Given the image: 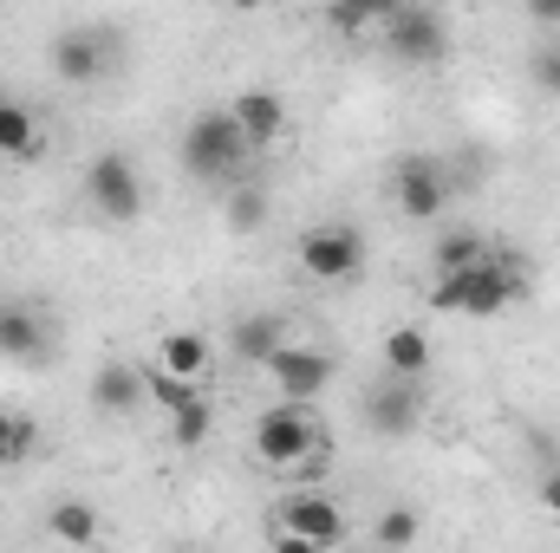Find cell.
<instances>
[{"mask_svg": "<svg viewBox=\"0 0 560 553\" xmlns=\"http://www.w3.org/2000/svg\"><path fill=\"white\" fill-rule=\"evenodd\" d=\"M482 255H489V242L476 228H443L436 248H430V268H436V280H450V274H469Z\"/></svg>", "mask_w": 560, "mask_h": 553, "instance_id": "cell-19", "label": "cell"}, {"mask_svg": "<svg viewBox=\"0 0 560 553\" xmlns=\"http://www.w3.org/2000/svg\"><path fill=\"white\" fill-rule=\"evenodd\" d=\"M423 372H430V339H423L418 326H398V332H385V378L423 385Z\"/></svg>", "mask_w": 560, "mask_h": 553, "instance_id": "cell-17", "label": "cell"}, {"mask_svg": "<svg viewBox=\"0 0 560 553\" xmlns=\"http://www.w3.org/2000/svg\"><path fill=\"white\" fill-rule=\"evenodd\" d=\"M0 358H13V365H46V358H52V326H46V313L0 299Z\"/></svg>", "mask_w": 560, "mask_h": 553, "instance_id": "cell-12", "label": "cell"}, {"mask_svg": "<svg viewBox=\"0 0 560 553\" xmlns=\"http://www.w3.org/2000/svg\"><path fill=\"white\" fill-rule=\"evenodd\" d=\"M0 156H13V163H33L39 156V118L13 92H0Z\"/></svg>", "mask_w": 560, "mask_h": 553, "instance_id": "cell-16", "label": "cell"}, {"mask_svg": "<svg viewBox=\"0 0 560 553\" xmlns=\"http://www.w3.org/2000/svg\"><path fill=\"white\" fill-rule=\"evenodd\" d=\"M156 365H163L170 378H196V372L209 365V339H202V332H170V339L156 345Z\"/></svg>", "mask_w": 560, "mask_h": 553, "instance_id": "cell-21", "label": "cell"}, {"mask_svg": "<svg viewBox=\"0 0 560 553\" xmlns=\"http://www.w3.org/2000/svg\"><path fill=\"white\" fill-rule=\"evenodd\" d=\"M229 118L242 125L248 150H268V143H280V131H287V105H280V92H268V85L235 92V98H229Z\"/></svg>", "mask_w": 560, "mask_h": 553, "instance_id": "cell-13", "label": "cell"}, {"mask_svg": "<svg viewBox=\"0 0 560 553\" xmlns=\"http://www.w3.org/2000/svg\"><path fill=\"white\" fill-rule=\"evenodd\" d=\"M46 528H52V541H66V548H92L105 521H98V508H92V502L66 495V502H52V508H46Z\"/></svg>", "mask_w": 560, "mask_h": 553, "instance_id": "cell-18", "label": "cell"}, {"mask_svg": "<svg viewBox=\"0 0 560 553\" xmlns=\"http://www.w3.org/2000/svg\"><path fill=\"white\" fill-rule=\"evenodd\" d=\"M418 508H405V502H398V508H385V515H378V528H372V541H378V553H398V548H411V541H418Z\"/></svg>", "mask_w": 560, "mask_h": 553, "instance_id": "cell-22", "label": "cell"}, {"mask_svg": "<svg viewBox=\"0 0 560 553\" xmlns=\"http://www.w3.org/2000/svg\"><path fill=\"white\" fill-rule=\"evenodd\" d=\"M7 443H13V411H0V462H7Z\"/></svg>", "mask_w": 560, "mask_h": 553, "instance_id": "cell-30", "label": "cell"}, {"mask_svg": "<svg viewBox=\"0 0 560 553\" xmlns=\"http://www.w3.org/2000/svg\"><path fill=\"white\" fill-rule=\"evenodd\" d=\"M268 378L280 385V404H313L326 385H332V358L319 352V345H280L275 358H268Z\"/></svg>", "mask_w": 560, "mask_h": 553, "instance_id": "cell-10", "label": "cell"}, {"mask_svg": "<svg viewBox=\"0 0 560 553\" xmlns=\"http://www.w3.org/2000/svg\"><path fill=\"white\" fill-rule=\"evenodd\" d=\"M85 202L105 215V222H138L143 215V169L125 150H98L85 163Z\"/></svg>", "mask_w": 560, "mask_h": 553, "instance_id": "cell-5", "label": "cell"}, {"mask_svg": "<svg viewBox=\"0 0 560 553\" xmlns=\"http://www.w3.org/2000/svg\"><path fill=\"white\" fill-rule=\"evenodd\" d=\"M275 528L280 534L313 541V548H339V541H346V508H339L332 495L306 489V495H287V502L275 508Z\"/></svg>", "mask_w": 560, "mask_h": 553, "instance_id": "cell-9", "label": "cell"}, {"mask_svg": "<svg viewBox=\"0 0 560 553\" xmlns=\"http://www.w3.org/2000/svg\"><path fill=\"white\" fill-rule=\"evenodd\" d=\"M112 46L118 39L105 26H66V33H52V72L66 85H98L112 66Z\"/></svg>", "mask_w": 560, "mask_h": 553, "instance_id": "cell-8", "label": "cell"}, {"mask_svg": "<svg viewBox=\"0 0 560 553\" xmlns=\"http://www.w3.org/2000/svg\"><path fill=\"white\" fill-rule=\"evenodd\" d=\"M170 436H176V449H202V436H209V404H202V398L183 404V411L170 416Z\"/></svg>", "mask_w": 560, "mask_h": 553, "instance_id": "cell-24", "label": "cell"}, {"mask_svg": "<svg viewBox=\"0 0 560 553\" xmlns=\"http://www.w3.org/2000/svg\"><path fill=\"white\" fill-rule=\"evenodd\" d=\"M528 79H535L548 98H560V46H535V59H528Z\"/></svg>", "mask_w": 560, "mask_h": 553, "instance_id": "cell-26", "label": "cell"}, {"mask_svg": "<svg viewBox=\"0 0 560 553\" xmlns=\"http://www.w3.org/2000/svg\"><path fill=\"white\" fill-rule=\"evenodd\" d=\"M392 189H398V215L405 222H436L443 202H450V163L430 156V150H405L398 169H392Z\"/></svg>", "mask_w": 560, "mask_h": 553, "instance_id": "cell-7", "label": "cell"}, {"mask_svg": "<svg viewBox=\"0 0 560 553\" xmlns=\"http://www.w3.org/2000/svg\"><path fill=\"white\" fill-rule=\"evenodd\" d=\"M326 26H339V33H365V26H372V33H378V26H385V0H378V7H332Z\"/></svg>", "mask_w": 560, "mask_h": 553, "instance_id": "cell-25", "label": "cell"}, {"mask_svg": "<svg viewBox=\"0 0 560 553\" xmlns=\"http://www.w3.org/2000/svg\"><path fill=\"white\" fill-rule=\"evenodd\" d=\"M143 398H150V404H163L170 416L183 411V404H196V391H189V378H170L163 365H143Z\"/></svg>", "mask_w": 560, "mask_h": 553, "instance_id": "cell-23", "label": "cell"}, {"mask_svg": "<svg viewBox=\"0 0 560 553\" xmlns=\"http://www.w3.org/2000/svg\"><path fill=\"white\" fill-rule=\"evenodd\" d=\"M268 548L275 553H326V548H313V541H300V534H280V528H268Z\"/></svg>", "mask_w": 560, "mask_h": 553, "instance_id": "cell-28", "label": "cell"}, {"mask_svg": "<svg viewBox=\"0 0 560 553\" xmlns=\"http://www.w3.org/2000/svg\"><path fill=\"white\" fill-rule=\"evenodd\" d=\"M522 255L515 248H489L469 274H450L430 286V306L436 313H463V319H495V313H509L515 299H522Z\"/></svg>", "mask_w": 560, "mask_h": 553, "instance_id": "cell-1", "label": "cell"}, {"mask_svg": "<svg viewBox=\"0 0 560 553\" xmlns=\"http://www.w3.org/2000/svg\"><path fill=\"white\" fill-rule=\"evenodd\" d=\"M39 449V423L33 416H13V443H7V462H26Z\"/></svg>", "mask_w": 560, "mask_h": 553, "instance_id": "cell-27", "label": "cell"}, {"mask_svg": "<svg viewBox=\"0 0 560 553\" xmlns=\"http://www.w3.org/2000/svg\"><path fill=\"white\" fill-rule=\"evenodd\" d=\"M248 156H255V150L242 138V125L229 118V105H209V111L189 118V131H183V169H189V183L235 189L242 169H248Z\"/></svg>", "mask_w": 560, "mask_h": 553, "instance_id": "cell-2", "label": "cell"}, {"mask_svg": "<svg viewBox=\"0 0 560 553\" xmlns=\"http://www.w3.org/2000/svg\"><path fill=\"white\" fill-rule=\"evenodd\" d=\"M378 39L398 66H443L450 59V20L436 7H385Z\"/></svg>", "mask_w": 560, "mask_h": 553, "instance_id": "cell-4", "label": "cell"}, {"mask_svg": "<svg viewBox=\"0 0 560 553\" xmlns=\"http://www.w3.org/2000/svg\"><path fill=\"white\" fill-rule=\"evenodd\" d=\"M319 449H326V430H319L313 404H275V411L255 423V456H261L268 469H300V462H313Z\"/></svg>", "mask_w": 560, "mask_h": 553, "instance_id": "cell-3", "label": "cell"}, {"mask_svg": "<svg viewBox=\"0 0 560 553\" xmlns=\"http://www.w3.org/2000/svg\"><path fill=\"white\" fill-rule=\"evenodd\" d=\"M423 423V385H405V378H378L365 391V430L372 436H411Z\"/></svg>", "mask_w": 560, "mask_h": 553, "instance_id": "cell-11", "label": "cell"}, {"mask_svg": "<svg viewBox=\"0 0 560 553\" xmlns=\"http://www.w3.org/2000/svg\"><path fill=\"white\" fill-rule=\"evenodd\" d=\"M92 404L105 416H131L143 404V365H125V358L98 365V372H92Z\"/></svg>", "mask_w": 560, "mask_h": 553, "instance_id": "cell-15", "label": "cell"}, {"mask_svg": "<svg viewBox=\"0 0 560 553\" xmlns=\"http://www.w3.org/2000/svg\"><path fill=\"white\" fill-rule=\"evenodd\" d=\"M300 274L306 280H359L365 274V235L352 222H319L300 235Z\"/></svg>", "mask_w": 560, "mask_h": 553, "instance_id": "cell-6", "label": "cell"}, {"mask_svg": "<svg viewBox=\"0 0 560 553\" xmlns=\"http://www.w3.org/2000/svg\"><path fill=\"white\" fill-rule=\"evenodd\" d=\"M541 502H548V508H555V515H560V469H555V475H548V482H541Z\"/></svg>", "mask_w": 560, "mask_h": 553, "instance_id": "cell-29", "label": "cell"}, {"mask_svg": "<svg viewBox=\"0 0 560 553\" xmlns=\"http://www.w3.org/2000/svg\"><path fill=\"white\" fill-rule=\"evenodd\" d=\"M280 345H287V319H280V313H242V319L229 326V352H235L242 365H268Z\"/></svg>", "mask_w": 560, "mask_h": 553, "instance_id": "cell-14", "label": "cell"}, {"mask_svg": "<svg viewBox=\"0 0 560 553\" xmlns=\"http://www.w3.org/2000/svg\"><path fill=\"white\" fill-rule=\"evenodd\" d=\"M268 189L261 183H235V189H222V215H229V228L235 235H255V228H268Z\"/></svg>", "mask_w": 560, "mask_h": 553, "instance_id": "cell-20", "label": "cell"}]
</instances>
